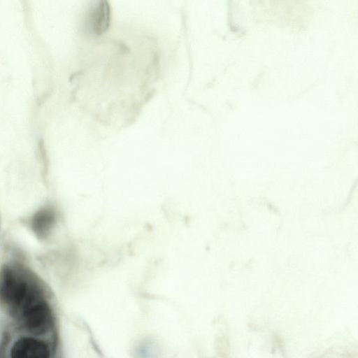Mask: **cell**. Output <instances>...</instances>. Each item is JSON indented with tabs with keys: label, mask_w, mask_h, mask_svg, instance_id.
<instances>
[{
	"label": "cell",
	"mask_w": 358,
	"mask_h": 358,
	"mask_svg": "<svg viewBox=\"0 0 358 358\" xmlns=\"http://www.w3.org/2000/svg\"><path fill=\"white\" fill-rule=\"evenodd\" d=\"M0 296L22 323L47 303L33 274L20 265H8L4 268Z\"/></svg>",
	"instance_id": "6da1fadb"
},
{
	"label": "cell",
	"mask_w": 358,
	"mask_h": 358,
	"mask_svg": "<svg viewBox=\"0 0 358 358\" xmlns=\"http://www.w3.org/2000/svg\"><path fill=\"white\" fill-rule=\"evenodd\" d=\"M10 358H50V350L43 341L31 337L18 339L13 345Z\"/></svg>",
	"instance_id": "7a4b0ae2"
},
{
	"label": "cell",
	"mask_w": 358,
	"mask_h": 358,
	"mask_svg": "<svg viewBox=\"0 0 358 358\" xmlns=\"http://www.w3.org/2000/svg\"><path fill=\"white\" fill-rule=\"evenodd\" d=\"M55 220V213L50 208H43L32 217L31 225L33 231L38 238L46 237Z\"/></svg>",
	"instance_id": "3957f363"
},
{
	"label": "cell",
	"mask_w": 358,
	"mask_h": 358,
	"mask_svg": "<svg viewBox=\"0 0 358 358\" xmlns=\"http://www.w3.org/2000/svg\"><path fill=\"white\" fill-rule=\"evenodd\" d=\"M110 10L106 2H101L90 13V24L94 34H101L108 27Z\"/></svg>",
	"instance_id": "277c9868"
}]
</instances>
